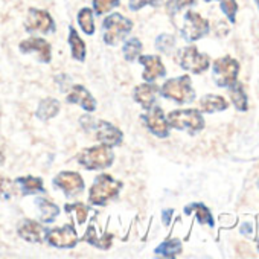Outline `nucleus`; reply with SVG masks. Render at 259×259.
Listing matches in <instances>:
<instances>
[{"mask_svg":"<svg viewBox=\"0 0 259 259\" xmlns=\"http://www.w3.org/2000/svg\"><path fill=\"white\" fill-rule=\"evenodd\" d=\"M122 188L123 183L120 180H116L108 174H101L95 179L89 191V203L95 206H105L110 200L117 197Z\"/></svg>","mask_w":259,"mask_h":259,"instance_id":"f257e3e1","label":"nucleus"},{"mask_svg":"<svg viewBox=\"0 0 259 259\" xmlns=\"http://www.w3.org/2000/svg\"><path fill=\"white\" fill-rule=\"evenodd\" d=\"M133 22L122 14L113 13L107 16L102 22V40L108 46H116L123 41V38L132 32Z\"/></svg>","mask_w":259,"mask_h":259,"instance_id":"f03ea898","label":"nucleus"},{"mask_svg":"<svg viewBox=\"0 0 259 259\" xmlns=\"http://www.w3.org/2000/svg\"><path fill=\"white\" fill-rule=\"evenodd\" d=\"M159 93L163 98L172 99L177 104H188L195 99V92L192 89L189 75H182L179 78L166 79L163 85L159 89Z\"/></svg>","mask_w":259,"mask_h":259,"instance_id":"7ed1b4c3","label":"nucleus"},{"mask_svg":"<svg viewBox=\"0 0 259 259\" xmlns=\"http://www.w3.org/2000/svg\"><path fill=\"white\" fill-rule=\"evenodd\" d=\"M78 163L89 169V171H95V169H105L110 168L114 162V154L111 147L107 145H96V147H90L82 150L78 157H76Z\"/></svg>","mask_w":259,"mask_h":259,"instance_id":"20e7f679","label":"nucleus"},{"mask_svg":"<svg viewBox=\"0 0 259 259\" xmlns=\"http://www.w3.org/2000/svg\"><path fill=\"white\" fill-rule=\"evenodd\" d=\"M166 119L171 128L180 130V132L198 133L204 128V119L201 116V111L195 108L174 110L166 116Z\"/></svg>","mask_w":259,"mask_h":259,"instance_id":"39448f33","label":"nucleus"},{"mask_svg":"<svg viewBox=\"0 0 259 259\" xmlns=\"http://www.w3.org/2000/svg\"><path fill=\"white\" fill-rule=\"evenodd\" d=\"M177 61L182 69L191 72V73H204L209 66L210 60L207 55L201 54L195 46H186L179 51L177 54Z\"/></svg>","mask_w":259,"mask_h":259,"instance_id":"423d86ee","label":"nucleus"},{"mask_svg":"<svg viewBox=\"0 0 259 259\" xmlns=\"http://www.w3.org/2000/svg\"><path fill=\"white\" fill-rule=\"evenodd\" d=\"M213 79L220 87H230L238 81L239 63L232 57H221L213 61Z\"/></svg>","mask_w":259,"mask_h":259,"instance_id":"0eeeda50","label":"nucleus"},{"mask_svg":"<svg viewBox=\"0 0 259 259\" xmlns=\"http://www.w3.org/2000/svg\"><path fill=\"white\" fill-rule=\"evenodd\" d=\"M207 32H209V22L204 17H201L195 11H188L185 14L182 35L186 41H189V43L197 41V40L203 38L204 35H207Z\"/></svg>","mask_w":259,"mask_h":259,"instance_id":"6e6552de","label":"nucleus"},{"mask_svg":"<svg viewBox=\"0 0 259 259\" xmlns=\"http://www.w3.org/2000/svg\"><path fill=\"white\" fill-rule=\"evenodd\" d=\"M25 28L31 34H51L55 31V23L48 11L31 8L28 11Z\"/></svg>","mask_w":259,"mask_h":259,"instance_id":"1a4fd4ad","label":"nucleus"},{"mask_svg":"<svg viewBox=\"0 0 259 259\" xmlns=\"http://www.w3.org/2000/svg\"><path fill=\"white\" fill-rule=\"evenodd\" d=\"M45 238L51 245L57 248H73L78 244V233L70 224H66L63 227L46 229Z\"/></svg>","mask_w":259,"mask_h":259,"instance_id":"9d476101","label":"nucleus"},{"mask_svg":"<svg viewBox=\"0 0 259 259\" xmlns=\"http://www.w3.org/2000/svg\"><path fill=\"white\" fill-rule=\"evenodd\" d=\"M144 117V122L147 125V128L150 132L157 136V138H168L169 136V123H168V119L163 113V110L159 107V105H153L148 108V113L142 116Z\"/></svg>","mask_w":259,"mask_h":259,"instance_id":"9b49d317","label":"nucleus"},{"mask_svg":"<svg viewBox=\"0 0 259 259\" xmlns=\"http://www.w3.org/2000/svg\"><path fill=\"white\" fill-rule=\"evenodd\" d=\"M54 186L63 191L67 197L81 194L85 188L82 177L75 171H63L54 179Z\"/></svg>","mask_w":259,"mask_h":259,"instance_id":"f8f14e48","label":"nucleus"},{"mask_svg":"<svg viewBox=\"0 0 259 259\" xmlns=\"http://www.w3.org/2000/svg\"><path fill=\"white\" fill-rule=\"evenodd\" d=\"M93 128L96 132V139L107 147H117L123 141V133L107 120H95Z\"/></svg>","mask_w":259,"mask_h":259,"instance_id":"ddd939ff","label":"nucleus"},{"mask_svg":"<svg viewBox=\"0 0 259 259\" xmlns=\"http://www.w3.org/2000/svg\"><path fill=\"white\" fill-rule=\"evenodd\" d=\"M19 48H20V52H23V54H35L41 63H51V60H52L51 45L45 38H40V37L26 38L20 43Z\"/></svg>","mask_w":259,"mask_h":259,"instance_id":"4468645a","label":"nucleus"},{"mask_svg":"<svg viewBox=\"0 0 259 259\" xmlns=\"http://www.w3.org/2000/svg\"><path fill=\"white\" fill-rule=\"evenodd\" d=\"M139 63L145 67L142 72V78L147 82H154L159 78L166 75V69L157 55H139Z\"/></svg>","mask_w":259,"mask_h":259,"instance_id":"2eb2a0df","label":"nucleus"},{"mask_svg":"<svg viewBox=\"0 0 259 259\" xmlns=\"http://www.w3.org/2000/svg\"><path fill=\"white\" fill-rule=\"evenodd\" d=\"M17 233L28 242H41L46 233V227L35 220H22L17 224Z\"/></svg>","mask_w":259,"mask_h":259,"instance_id":"dca6fc26","label":"nucleus"},{"mask_svg":"<svg viewBox=\"0 0 259 259\" xmlns=\"http://www.w3.org/2000/svg\"><path fill=\"white\" fill-rule=\"evenodd\" d=\"M66 101L75 105H79L85 111L92 113L96 110V99L92 96V93L84 85H73L70 92L66 96Z\"/></svg>","mask_w":259,"mask_h":259,"instance_id":"f3484780","label":"nucleus"},{"mask_svg":"<svg viewBox=\"0 0 259 259\" xmlns=\"http://www.w3.org/2000/svg\"><path fill=\"white\" fill-rule=\"evenodd\" d=\"M159 89L154 82H144L141 85H138L135 89V101L142 105L144 108H150L156 104V99H157V95H159Z\"/></svg>","mask_w":259,"mask_h":259,"instance_id":"a211bd4d","label":"nucleus"},{"mask_svg":"<svg viewBox=\"0 0 259 259\" xmlns=\"http://www.w3.org/2000/svg\"><path fill=\"white\" fill-rule=\"evenodd\" d=\"M229 107L227 101L220 95H204L198 101V110L203 113H218Z\"/></svg>","mask_w":259,"mask_h":259,"instance_id":"6ab92c4d","label":"nucleus"},{"mask_svg":"<svg viewBox=\"0 0 259 259\" xmlns=\"http://www.w3.org/2000/svg\"><path fill=\"white\" fill-rule=\"evenodd\" d=\"M17 188L22 191L23 195H31V194H41L46 192L43 180L40 177H32V176H26V177H19L16 180Z\"/></svg>","mask_w":259,"mask_h":259,"instance_id":"aec40b11","label":"nucleus"},{"mask_svg":"<svg viewBox=\"0 0 259 259\" xmlns=\"http://www.w3.org/2000/svg\"><path fill=\"white\" fill-rule=\"evenodd\" d=\"M69 46H70V51H72V58L76 60V61H84L85 60V54H87V48H85V43L82 41V38L79 37L78 31L70 26L69 28Z\"/></svg>","mask_w":259,"mask_h":259,"instance_id":"412c9836","label":"nucleus"},{"mask_svg":"<svg viewBox=\"0 0 259 259\" xmlns=\"http://www.w3.org/2000/svg\"><path fill=\"white\" fill-rule=\"evenodd\" d=\"M229 89V96H230V101L232 104L235 105L236 110L239 111H245L248 108V99H247V95L242 89V85L236 81L235 84H232Z\"/></svg>","mask_w":259,"mask_h":259,"instance_id":"4be33fe9","label":"nucleus"},{"mask_svg":"<svg viewBox=\"0 0 259 259\" xmlns=\"http://www.w3.org/2000/svg\"><path fill=\"white\" fill-rule=\"evenodd\" d=\"M60 102L54 98H46L43 99L40 104H38V108H37V116L41 119V120H49L52 117H55L58 113H60Z\"/></svg>","mask_w":259,"mask_h":259,"instance_id":"5701e85b","label":"nucleus"},{"mask_svg":"<svg viewBox=\"0 0 259 259\" xmlns=\"http://www.w3.org/2000/svg\"><path fill=\"white\" fill-rule=\"evenodd\" d=\"M191 212L195 213V217H197V220H198L200 224H207V226L213 227V224H215L213 217H212L210 210L204 204H201V203H192V204L186 206L185 207V213H191Z\"/></svg>","mask_w":259,"mask_h":259,"instance_id":"b1692460","label":"nucleus"},{"mask_svg":"<svg viewBox=\"0 0 259 259\" xmlns=\"http://www.w3.org/2000/svg\"><path fill=\"white\" fill-rule=\"evenodd\" d=\"M37 206L41 212V221L43 223H52L60 215V207L46 198H37Z\"/></svg>","mask_w":259,"mask_h":259,"instance_id":"393cba45","label":"nucleus"},{"mask_svg":"<svg viewBox=\"0 0 259 259\" xmlns=\"http://www.w3.org/2000/svg\"><path fill=\"white\" fill-rule=\"evenodd\" d=\"M122 54L126 61H136V58H139V55L142 54V41L136 37L126 40L123 43Z\"/></svg>","mask_w":259,"mask_h":259,"instance_id":"a878e982","label":"nucleus"},{"mask_svg":"<svg viewBox=\"0 0 259 259\" xmlns=\"http://www.w3.org/2000/svg\"><path fill=\"white\" fill-rule=\"evenodd\" d=\"M78 25L82 29L85 35H93L95 34V20H93V11L90 8H82L79 10L78 16Z\"/></svg>","mask_w":259,"mask_h":259,"instance_id":"bb28decb","label":"nucleus"},{"mask_svg":"<svg viewBox=\"0 0 259 259\" xmlns=\"http://www.w3.org/2000/svg\"><path fill=\"white\" fill-rule=\"evenodd\" d=\"M180 251H182V242L179 239H174V238L163 241L154 250L156 254H160V256H165V257H174V256L180 254Z\"/></svg>","mask_w":259,"mask_h":259,"instance_id":"cd10ccee","label":"nucleus"},{"mask_svg":"<svg viewBox=\"0 0 259 259\" xmlns=\"http://www.w3.org/2000/svg\"><path fill=\"white\" fill-rule=\"evenodd\" d=\"M17 191V183L10 180L8 177H0V198L2 200H10L16 195Z\"/></svg>","mask_w":259,"mask_h":259,"instance_id":"c85d7f7f","label":"nucleus"},{"mask_svg":"<svg viewBox=\"0 0 259 259\" xmlns=\"http://www.w3.org/2000/svg\"><path fill=\"white\" fill-rule=\"evenodd\" d=\"M119 4L120 0H93V10L98 16H102L119 7Z\"/></svg>","mask_w":259,"mask_h":259,"instance_id":"c756f323","label":"nucleus"},{"mask_svg":"<svg viewBox=\"0 0 259 259\" xmlns=\"http://www.w3.org/2000/svg\"><path fill=\"white\" fill-rule=\"evenodd\" d=\"M195 4H197V0H168V2H166V11L171 16H174V14L180 13L182 10L189 8V7H192Z\"/></svg>","mask_w":259,"mask_h":259,"instance_id":"7c9ffc66","label":"nucleus"},{"mask_svg":"<svg viewBox=\"0 0 259 259\" xmlns=\"http://www.w3.org/2000/svg\"><path fill=\"white\" fill-rule=\"evenodd\" d=\"M220 7H221V11L226 14V17L232 23H235L236 13H238V4H236V0H220Z\"/></svg>","mask_w":259,"mask_h":259,"instance_id":"2f4dec72","label":"nucleus"},{"mask_svg":"<svg viewBox=\"0 0 259 259\" xmlns=\"http://www.w3.org/2000/svg\"><path fill=\"white\" fill-rule=\"evenodd\" d=\"M66 210H73L75 213V218L78 221V224H84L87 221V217H89V207L82 203H73V204H69L66 206Z\"/></svg>","mask_w":259,"mask_h":259,"instance_id":"473e14b6","label":"nucleus"},{"mask_svg":"<svg viewBox=\"0 0 259 259\" xmlns=\"http://www.w3.org/2000/svg\"><path fill=\"white\" fill-rule=\"evenodd\" d=\"M174 45H176V38L169 34H162L156 40V48L163 54H169L171 49H174Z\"/></svg>","mask_w":259,"mask_h":259,"instance_id":"72a5a7b5","label":"nucleus"},{"mask_svg":"<svg viewBox=\"0 0 259 259\" xmlns=\"http://www.w3.org/2000/svg\"><path fill=\"white\" fill-rule=\"evenodd\" d=\"M162 0H130L128 8L132 11H139L145 7H159Z\"/></svg>","mask_w":259,"mask_h":259,"instance_id":"f704fd0d","label":"nucleus"},{"mask_svg":"<svg viewBox=\"0 0 259 259\" xmlns=\"http://www.w3.org/2000/svg\"><path fill=\"white\" fill-rule=\"evenodd\" d=\"M111 242H113V235L107 233V235H104L102 238H98V241H96L95 247L102 248V250H107V248L111 245Z\"/></svg>","mask_w":259,"mask_h":259,"instance_id":"c9c22d12","label":"nucleus"},{"mask_svg":"<svg viewBox=\"0 0 259 259\" xmlns=\"http://www.w3.org/2000/svg\"><path fill=\"white\" fill-rule=\"evenodd\" d=\"M174 213V210L172 209H166V210H163V224H169V220H171V215Z\"/></svg>","mask_w":259,"mask_h":259,"instance_id":"e433bc0d","label":"nucleus"},{"mask_svg":"<svg viewBox=\"0 0 259 259\" xmlns=\"http://www.w3.org/2000/svg\"><path fill=\"white\" fill-rule=\"evenodd\" d=\"M5 162V156H4V150H2V147H0V165H2Z\"/></svg>","mask_w":259,"mask_h":259,"instance_id":"4c0bfd02","label":"nucleus"},{"mask_svg":"<svg viewBox=\"0 0 259 259\" xmlns=\"http://www.w3.org/2000/svg\"><path fill=\"white\" fill-rule=\"evenodd\" d=\"M254 2H256V5H257V8H259V0H254Z\"/></svg>","mask_w":259,"mask_h":259,"instance_id":"58836bf2","label":"nucleus"},{"mask_svg":"<svg viewBox=\"0 0 259 259\" xmlns=\"http://www.w3.org/2000/svg\"><path fill=\"white\" fill-rule=\"evenodd\" d=\"M204 2H212V0H204Z\"/></svg>","mask_w":259,"mask_h":259,"instance_id":"ea45409f","label":"nucleus"},{"mask_svg":"<svg viewBox=\"0 0 259 259\" xmlns=\"http://www.w3.org/2000/svg\"><path fill=\"white\" fill-rule=\"evenodd\" d=\"M257 248H259V239H257Z\"/></svg>","mask_w":259,"mask_h":259,"instance_id":"a19ab883","label":"nucleus"}]
</instances>
